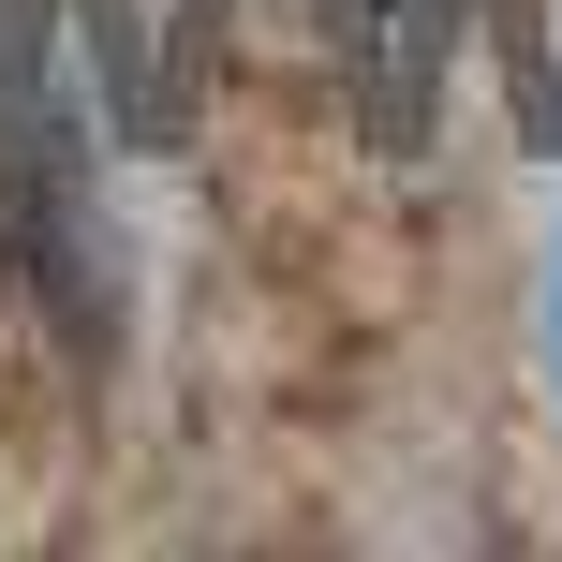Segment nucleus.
Segmentation results:
<instances>
[{"label":"nucleus","mask_w":562,"mask_h":562,"mask_svg":"<svg viewBox=\"0 0 562 562\" xmlns=\"http://www.w3.org/2000/svg\"><path fill=\"white\" fill-rule=\"evenodd\" d=\"M548 134H562V75H548Z\"/></svg>","instance_id":"f257e3e1"}]
</instances>
